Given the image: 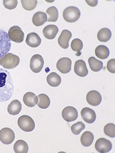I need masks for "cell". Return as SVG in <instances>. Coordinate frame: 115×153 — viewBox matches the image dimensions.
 <instances>
[{
	"label": "cell",
	"mask_w": 115,
	"mask_h": 153,
	"mask_svg": "<svg viewBox=\"0 0 115 153\" xmlns=\"http://www.w3.org/2000/svg\"><path fill=\"white\" fill-rule=\"evenodd\" d=\"M23 101L27 107H33L38 104V98L35 93L28 92L23 95Z\"/></svg>",
	"instance_id": "18"
},
{
	"label": "cell",
	"mask_w": 115,
	"mask_h": 153,
	"mask_svg": "<svg viewBox=\"0 0 115 153\" xmlns=\"http://www.w3.org/2000/svg\"><path fill=\"white\" fill-rule=\"evenodd\" d=\"M107 68L110 73L114 74L115 73V59H110L107 64Z\"/></svg>",
	"instance_id": "34"
},
{
	"label": "cell",
	"mask_w": 115,
	"mask_h": 153,
	"mask_svg": "<svg viewBox=\"0 0 115 153\" xmlns=\"http://www.w3.org/2000/svg\"><path fill=\"white\" fill-rule=\"evenodd\" d=\"M83 42L80 40V39L76 38L74 40H72L71 44V48L72 50L74 51V52H77L76 56H80L81 55V51L82 49H83Z\"/></svg>",
	"instance_id": "29"
},
{
	"label": "cell",
	"mask_w": 115,
	"mask_h": 153,
	"mask_svg": "<svg viewBox=\"0 0 115 153\" xmlns=\"http://www.w3.org/2000/svg\"><path fill=\"white\" fill-rule=\"evenodd\" d=\"M7 33L11 41H13V42L16 43H21L23 41L24 33L18 25H14V26H12L11 28H9Z\"/></svg>",
	"instance_id": "6"
},
{
	"label": "cell",
	"mask_w": 115,
	"mask_h": 153,
	"mask_svg": "<svg viewBox=\"0 0 115 153\" xmlns=\"http://www.w3.org/2000/svg\"><path fill=\"white\" fill-rule=\"evenodd\" d=\"M86 101L92 106L99 105L102 102V96L97 91H90L86 95Z\"/></svg>",
	"instance_id": "13"
},
{
	"label": "cell",
	"mask_w": 115,
	"mask_h": 153,
	"mask_svg": "<svg viewBox=\"0 0 115 153\" xmlns=\"http://www.w3.org/2000/svg\"><path fill=\"white\" fill-rule=\"evenodd\" d=\"M11 43L8 33L0 28V59L5 56L11 50Z\"/></svg>",
	"instance_id": "3"
},
{
	"label": "cell",
	"mask_w": 115,
	"mask_h": 153,
	"mask_svg": "<svg viewBox=\"0 0 115 153\" xmlns=\"http://www.w3.org/2000/svg\"><path fill=\"white\" fill-rule=\"evenodd\" d=\"M88 64L91 69L94 72L100 71L103 68V63L100 60H97L93 56L88 59Z\"/></svg>",
	"instance_id": "26"
},
{
	"label": "cell",
	"mask_w": 115,
	"mask_h": 153,
	"mask_svg": "<svg viewBox=\"0 0 115 153\" xmlns=\"http://www.w3.org/2000/svg\"><path fill=\"white\" fill-rule=\"evenodd\" d=\"M47 81L52 87H57L62 83V78L55 72H52L47 77Z\"/></svg>",
	"instance_id": "22"
},
{
	"label": "cell",
	"mask_w": 115,
	"mask_h": 153,
	"mask_svg": "<svg viewBox=\"0 0 115 153\" xmlns=\"http://www.w3.org/2000/svg\"><path fill=\"white\" fill-rule=\"evenodd\" d=\"M74 72L80 77H85L88 74V70L84 61L79 59L75 62Z\"/></svg>",
	"instance_id": "12"
},
{
	"label": "cell",
	"mask_w": 115,
	"mask_h": 153,
	"mask_svg": "<svg viewBox=\"0 0 115 153\" xmlns=\"http://www.w3.org/2000/svg\"><path fill=\"white\" fill-rule=\"evenodd\" d=\"M3 4L7 9L12 10V9H14L17 7L18 1H16V0H4Z\"/></svg>",
	"instance_id": "33"
},
{
	"label": "cell",
	"mask_w": 115,
	"mask_h": 153,
	"mask_svg": "<svg viewBox=\"0 0 115 153\" xmlns=\"http://www.w3.org/2000/svg\"><path fill=\"white\" fill-rule=\"evenodd\" d=\"M111 37H112V32H111V30L109 28H102L97 33V39L100 42H108L110 40Z\"/></svg>",
	"instance_id": "25"
},
{
	"label": "cell",
	"mask_w": 115,
	"mask_h": 153,
	"mask_svg": "<svg viewBox=\"0 0 115 153\" xmlns=\"http://www.w3.org/2000/svg\"><path fill=\"white\" fill-rule=\"evenodd\" d=\"M32 21L36 26H41L47 21V16L46 13L42 12V11H38L33 16Z\"/></svg>",
	"instance_id": "19"
},
{
	"label": "cell",
	"mask_w": 115,
	"mask_h": 153,
	"mask_svg": "<svg viewBox=\"0 0 115 153\" xmlns=\"http://www.w3.org/2000/svg\"><path fill=\"white\" fill-rule=\"evenodd\" d=\"M95 55L100 59H105L110 56V50L108 47L105 45H99L95 48Z\"/></svg>",
	"instance_id": "21"
},
{
	"label": "cell",
	"mask_w": 115,
	"mask_h": 153,
	"mask_svg": "<svg viewBox=\"0 0 115 153\" xmlns=\"http://www.w3.org/2000/svg\"><path fill=\"white\" fill-rule=\"evenodd\" d=\"M82 118L85 122L93 123L96 120V114L93 109L89 107H85L81 111Z\"/></svg>",
	"instance_id": "14"
},
{
	"label": "cell",
	"mask_w": 115,
	"mask_h": 153,
	"mask_svg": "<svg viewBox=\"0 0 115 153\" xmlns=\"http://www.w3.org/2000/svg\"><path fill=\"white\" fill-rule=\"evenodd\" d=\"M15 139V133L12 129L4 128L0 131V141L4 145H10Z\"/></svg>",
	"instance_id": "9"
},
{
	"label": "cell",
	"mask_w": 115,
	"mask_h": 153,
	"mask_svg": "<svg viewBox=\"0 0 115 153\" xmlns=\"http://www.w3.org/2000/svg\"><path fill=\"white\" fill-rule=\"evenodd\" d=\"M22 109V105L20 101L18 100H14L8 106L7 111L9 114L15 116L19 114Z\"/></svg>",
	"instance_id": "20"
},
{
	"label": "cell",
	"mask_w": 115,
	"mask_h": 153,
	"mask_svg": "<svg viewBox=\"0 0 115 153\" xmlns=\"http://www.w3.org/2000/svg\"><path fill=\"white\" fill-rule=\"evenodd\" d=\"M38 102L37 105L41 109H47L50 105V100L45 94H40L38 96Z\"/></svg>",
	"instance_id": "27"
},
{
	"label": "cell",
	"mask_w": 115,
	"mask_h": 153,
	"mask_svg": "<svg viewBox=\"0 0 115 153\" xmlns=\"http://www.w3.org/2000/svg\"><path fill=\"white\" fill-rule=\"evenodd\" d=\"M85 128V126L84 123L81 121H79V122L74 123L71 126V132L75 135H79L82 131Z\"/></svg>",
	"instance_id": "32"
},
{
	"label": "cell",
	"mask_w": 115,
	"mask_h": 153,
	"mask_svg": "<svg viewBox=\"0 0 115 153\" xmlns=\"http://www.w3.org/2000/svg\"><path fill=\"white\" fill-rule=\"evenodd\" d=\"M18 125L21 130L26 132H31L35 129L36 124L33 119L28 115H23L18 119Z\"/></svg>",
	"instance_id": "5"
},
{
	"label": "cell",
	"mask_w": 115,
	"mask_h": 153,
	"mask_svg": "<svg viewBox=\"0 0 115 153\" xmlns=\"http://www.w3.org/2000/svg\"><path fill=\"white\" fill-rule=\"evenodd\" d=\"M62 115L63 119L67 122H71V121L76 120L79 116L76 109L71 106L64 108L62 111Z\"/></svg>",
	"instance_id": "10"
},
{
	"label": "cell",
	"mask_w": 115,
	"mask_h": 153,
	"mask_svg": "<svg viewBox=\"0 0 115 153\" xmlns=\"http://www.w3.org/2000/svg\"><path fill=\"white\" fill-rule=\"evenodd\" d=\"M59 32V28L55 25H48L45 26L42 30L45 38L48 40H53L56 38Z\"/></svg>",
	"instance_id": "16"
},
{
	"label": "cell",
	"mask_w": 115,
	"mask_h": 153,
	"mask_svg": "<svg viewBox=\"0 0 115 153\" xmlns=\"http://www.w3.org/2000/svg\"><path fill=\"white\" fill-rule=\"evenodd\" d=\"M56 68L62 74H68L71 69V60L68 57H63L58 60Z\"/></svg>",
	"instance_id": "11"
},
{
	"label": "cell",
	"mask_w": 115,
	"mask_h": 153,
	"mask_svg": "<svg viewBox=\"0 0 115 153\" xmlns=\"http://www.w3.org/2000/svg\"><path fill=\"white\" fill-rule=\"evenodd\" d=\"M21 5L26 11H32L35 9L38 4L37 0H21Z\"/></svg>",
	"instance_id": "30"
},
{
	"label": "cell",
	"mask_w": 115,
	"mask_h": 153,
	"mask_svg": "<svg viewBox=\"0 0 115 153\" xmlns=\"http://www.w3.org/2000/svg\"><path fill=\"white\" fill-rule=\"evenodd\" d=\"M47 15H48V22H56L59 18V12L58 9L55 7H51L48 8L46 11Z\"/></svg>",
	"instance_id": "28"
},
{
	"label": "cell",
	"mask_w": 115,
	"mask_h": 153,
	"mask_svg": "<svg viewBox=\"0 0 115 153\" xmlns=\"http://www.w3.org/2000/svg\"><path fill=\"white\" fill-rule=\"evenodd\" d=\"M94 140V136L90 131H85L81 137V143L84 147H89L93 144Z\"/></svg>",
	"instance_id": "24"
},
{
	"label": "cell",
	"mask_w": 115,
	"mask_h": 153,
	"mask_svg": "<svg viewBox=\"0 0 115 153\" xmlns=\"http://www.w3.org/2000/svg\"><path fill=\"white\" fill-rule=\"evenodd\" d=\"M72 37L71 33L68 30H63L58 38V43L63 49H67L69 46V40Z\"/></svg>",
	"instance_id": "15"
},
{
	"label": "cell",
	"mask_w": 115,
	"mask_h": 153,
	"mask_svg": "<svg viewBox=\"0 0 115 153\" xmlns=\"http://www.w3.org/2000/svg\"><path fill=\"white\" fill-rule=\"evenodd\" d=\"M44 66V59L40 54H35L31 57L30 68L34 73H40Z\"/></svg>",
	"instance_id": "7"
},
{
	"label": "cell",
	"mask_w": 115,
	"mask_h": 153,
	"mask_svg": "<svg viewBox=\"0 0 115 153\" xmlns=\"http://www.w3.org/2000/svg\"><path fill=\"white\" fill-rule=\"evenodd\" d=\"M28 150V144L23 140H17L13 146V150L16 153H27Z\"/></svg>",
	"instance_id": "23"
},
{
	"label": "cell",
	"mask_w": 115,
	"mask_h": 153,
	"mask_svg": "<svg viewBox=\"0 0 115 153\" xmlns=\"http://www.w3.org/2000/svg\"><path fill=\"white\" fill-rule=\"evenodd\" d=\"M20 62V59L12 53H7L5 56L0 59V65L6 69H12L16 67Z\"/></svg>",
	"instance_id": "2"
},
{
	"label": "cell",
	"mask_w": 115,
	"mask_h": 153,
	"mask_svg": "<svg viewBox=\"0 0 115 153\" xmlns=\"http://www.w3.org/2000/svg\"><path fill=\"white\" fill-rule=\"evenodd\" d=\"M64 19L67 22L74 23L80 19L81 16V11L80 9L76 7H69L66 8L62 13Z\"/></svg>",
	"instance_id": "4"
},
{
	"label": "cell",
	"mask_w": 115,
	"mask_h": 153,
	"mask_svg": "<svg viewBox=\"0 0 115 153\" xmlns=\"http://www.w3.org/2000/svg\"><path fill=\"white\" fill-rule=\"evenodd\" d=\"M41 42L40 37L36 33H30L27 35L26 42L30 48H38L40 45Z\"/></svg>",
	"instance_id": "17"
},
{
	"label": "cell",
	"mask_w": 115,
	"mask_h": 153,
	"mask_svg": "<svg viewBox=\"0 0 115 153\" xmlns=\"http://www.w3.org/2000/svg\"><path fill=\"white\" fill-rule=\"evenodd\" d=\"M14 93L12 77L9 71L0 68V102H4L11 99Z\"/></svg>",
	"instance_id": "1"
},
{
	"label": "cell",
	"mask_w": 115,
	"mask_h": 153,
	"mask_svg": "<svg viewBox=\"0 0 115 153\" xmlns=\"http://www.w3.org/2000/svg\"><path fill=\"white\" fill-rule=\"evenodd\" d=\"M104 133L106 136L111 138L115 137V125L114 123H108L104 127Z\"/></svg>",
	"instance_id": "31"
},
{
	"label": "cell",
	"mask_w": 115,
	"mask_h": 153,
	"mask_svg": "<svg viewBox=\"0 0 115 153\" xmlns=\"http://www.w3.org/2000/svg\"><path fill=\"white\" fill-rule=\"evenodd\" d=\"M95 150L98 152L107 153L112 150V144L110 140L104 138L97 139L95 145Z\"/></svg>",
	"instance_id": "8"
}]
</instances>
